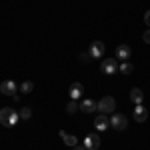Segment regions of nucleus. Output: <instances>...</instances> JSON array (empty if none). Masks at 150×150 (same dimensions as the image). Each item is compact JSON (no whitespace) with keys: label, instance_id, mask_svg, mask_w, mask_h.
<instances>
[{"label":"nucleus","instance_id":"obj_1","mask_svg":"<svg viewBox=\"0 0 150 150\" xmlns=\"http://www.w3.org/2000/svg\"><path fill=\"white\" fill-rule=\"evenodd\" d=\"M20 120V112H16L14 108H0V124L6 128H14Z\"/></svg>","mask_w":150,"mask_h":150},{"label":"nucleus","instance_id":"obj_19","mask_svg":"<svg viewBox=\"0 0 150 150\" xmlns=\"http://www.w3.org/2000/svg\"><path fill=\"white\" fill-rule=\"evenodd\" d=\"M142 40H144L146 44H150V28L146 30V32H144V34H142Z\"/></svg>","mask_w":150,"mask_h":150},{"label":"nucleus","instance_id":"obj_3","mask_svg":"<svg viewBox=\"0 0 150 150\" xmlns=\"http://www.w3.org/2000/svg\"><path fill=\"white\" fill-rule=\"evenodd\" d=\"M100 70H102V74L106 76H112L118 72V60L116 58H104L102 64H100Z\"/></svg>","mask_w":150,"mask_h":150},{"label":"nucleus","instance_id":"obj_20","mask_svg":"<svg viewBox=\"0 0 150 150\" xmlns=\"http://www.w3.org/2000/svg\"><path fill=\"white\" fill-rule=\"evenodd\" d=\"M80 60H82V62H90V54H88V52H82Z\"/></svg>","mask_w":150,"mask_h":150},{"label":"nucleus","instance_id":"obj_2","mask_svg":"<svg viewBox=\"0 0 150 150\" xmlns=\"http://www.w3.org/2000/svg\"><path fill=\"white\" fill-rule=\"evenodd\" d=\"M96 108L100 110V114H112L116 108V102L112 96H104L100 102H96Z\"/></svg>","mask_w":150,"mask_h":150},{"label":"nucleus","instance_id":"obj_13","mask_svg":"<svg viewBox=\"0 0 150 150\" xmlns=\"http://www.w3.org/2000/svg\"><path fill=\"white\" fill-rule=\"evenodd\" d=\"M130 100L134 104H142V100H144V92L140 90V88H132L130 90Z\"/></svg>","mask_w":150,"mask_h":150},{"label":"nucleus","instance_id":"obj_14","mask_svg":"<svg viewBox=\"0 0 150 150\" xmlns=\"http://www.w3.org/2000/svg\"><path fill=\"white\" fill-rule=\"evenodd\" d=\"M58 134H60V138L64 140V144H66V146H70V148H72V146H76V136H72V134H66L64 130H60Z\"/></svg>","mask_w":150,"mask_h":150},{"label":"nucleus","instance_id":"obj_8","mask_svg":"<svg viewBox=\"0 0 150 150\" xmlns=\"http://www.w3.org/2000/svg\"><path fill=\"white\" fill-rule=\"evenodd\" d=\"M94 126H96V130H98V132L108 130V128H110V118H108L106 114H98L96 118H94Z\"/></svg>","mask_w":150,"mask_h":150},{"label":"nucleus","instance_id":"obj_9","mask_svg":"<svg viewBox=\"0 0 150 150\" xmlns=\"http://www.w3.org/2000/svg\"><path fill=\"white\" fill-rule=\"evenodd\" d=\"M132 56V48L128 46V44H120V46L116 48V58L118 60H122V62H128Z\"/></svg>","mask_w":150,"mask_h":150},{"label":"nucleus","instance_id":"obj_22","mask_svg":"<svg viewBox=\"0 0 150 150\" xmlns=\"http://www.w3.org/2000/svg\"><path fill=\"white\" fill-rule=\"evenodd\" d=\"M72 150H86V146H84V144H82V146H78V144H76V146H72Z\"/></svg>","mask_w":150,"mask_h":150},{"label":"nucleus","instance_id":"obj_16","mask_svg":"<svg viewBox=\"0 0 150 150\" xmlns=\"http://www.w3.org/2000/svg\"><path fill=\"white\" fill-rule=\"evenodd\" d=\"M132 70H134V66H132L130 62H122V64H118V72H120V74H132Z\"/></svg>","mask_w":150,"mask_h":150},{"label":"nucleus","instance_id":"obj_7","mask_svg":"<svg viewBox=\"0 0 150 150\" xmlns=\"http://www.w3.org/2000/svg\"><path fill=\"white\" fill-rule=\"evenodd\" d=\"M0 92L6 94V96H14V94L18 92V86H16L14 80H4L2 84H0Z\"/></svg>","mask_w":150,"mask_h":150},{"label":"nucleus","instance_id":"obj_17","mask_svg":"<svg viewBox=\"0 0 150 150\" xmlns=\"http://www.w3.org/2000/svg\"><path fill=\"white\" fill-rule=\"evenodd\" d=\"M76 110H80V106L76 104V100H70V102L66 104V112H68V114H74Z\"/></svg>","mask_w":150,"mask_h":150},{"label":"nucleus","instance_id":"obj_10","mask_svg":"<svg viewBox=\"0 0 150 150\" xmlns=\"http://www.w3.org/2000/svg\"><path fill=\"white\" fill-rule=\"evenodd\" d=\"M68 94H70V100H78L82 94H84V86H82L80 82H74V84H70Z\"/></svg>","mask_w":150,"mask_h":150},{"label":"nucleus","instance_id":"obj_18","mask_svg":"<svg viewBox=\"0 0 150 150\" xmlns=\"http://www.w3.org/2000/svg\"><path fill=\"white\" fill-rule=\"evenodd\" d=\"M30 116H32V110H30L28 106H24L22 110H20V118H22V120H28Z\"/></svg>","mask_w":150,"mask_h":150},{"label":"nucleus","instance_id":"obj_21","mask_svg":"<svg viewBox=\"0 0 150 150\" xmlns=\"http://www.w3.org/2000/svg\"><path fill=\"white\" fill-rule=\"evenodd\" d=\"M144 22H146V26L150 28V10L146 12V14H144Z\"/></svg>","mask_w":150,"mask_h":150},{"label":"nucleus","instance_id":"obj_11","mask_svg":"<svg viewBox=\"0 0 150 150\" xmlns=\"http://www.w3.org/2000/svg\"><path fill=\"white\" fill-rule=\"evenodd\" d=\"M146 118H148V110H146L142 104H136V106H134V120H136V122H144Z\"/></svg>","mask_w":150,"mask_h":150},{"label":"nucleus","instance_id":"obj_6","mask_svg":"<svg viewBox=\"0 0 150 150\" xmlns=\"http://www.w3.org/2000/svg\"><path fill=\"white\" fill-rule=\"evenodd\" d=\"M88 54H90V58H102L104 54V44H102V40H94L92 44H90V50H88Z\"/></svg>","mask_w":150,"mask_h":150},{"label":"nucleus","instance_id":"obj_12","mask_svg":"<svg viewBox=\"0 0 150 150\" xmlns=\"http://www.w3.org/2000/svg\"><path fill=\"white\" fill-rule=\"evenodd\" d=\"M80 110L84 112V114H92L94 110H98V108H96V102H94V100L84 98V100H82V104H80Z\"/></svg>","mask_w":150,"mask_h":150},{"label":"nucleus","instance_id":"obj_4","mask_svg":"<svg viewBox=\"0 0 150 150\" xmlns=\"http://www.w3.org/2000/svg\"><path fill=\"white\" fill-rule=\"evenodd\" d=\"M100 134L98 132H92V134H86V138H84V146L86 150H98L100 148Z\"/></svg>","mask_w":150,"mask_h":150},{"label":"nucleus","instance_id":"obj_15","mask_svg":"<svg viewBox=\"0 0 150 150\" xmlns=\"http://www.w3.org/2000/svg\"><path fill=\"white\" fill-rule=\"evenodd\" d=\"M34 90V82H30V80H24L22 84H20V92L22 94H30Z\"/></svg>","mask_w":150,"mask_h":150},{"label":"nucleus","instance_id":"obj_5","mask_svg":"<svg viewBox=\"0 0 150 150\" xmlns=\"http://www.w3.org/2000/svg\"><path fill=\"white\" fill-rule=\"evenodd\" d=\"M110 126L114 128V130H126L128 118L124 114H112V118H110Z\"/></svg>","mask_w":150,"mask_h":150}]
</instances>
